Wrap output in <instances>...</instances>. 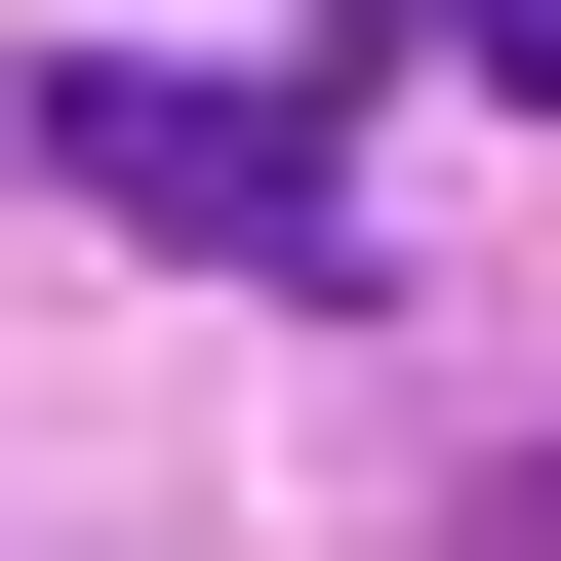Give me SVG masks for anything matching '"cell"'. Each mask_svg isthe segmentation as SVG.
Returning a JSON list of instances; mask_svg holds the SVG:
<instances>
[{"label": "cell", "instance_id": "6da1fadb", "mask_svg": "<svg viewBox=\"0 0 561 561\" xmlns=\"http://www.w3.org/2000/svg\"><path fill=\"white\" fill-rule=\"evenodd\" d=\"M41 201H121V241L201 280H321L362 201H321V81H41Z\"/></svg>", "mask_w": 561, "mask_h": 561}, {"label": "cell", "instance_id": "7a4b0ae2", "mask_svg": "<svg viewBox=\"0 0 561 561\" xmlns=\"http://www.w3.org/2000/svg\"><path fill=\"white\" fill-rule=\"evenodd\" d=\"M481 81H522V121H561V0H481Z\"/></svg>", "mask_w": 561, "mask_h": 561}]
</instances>
